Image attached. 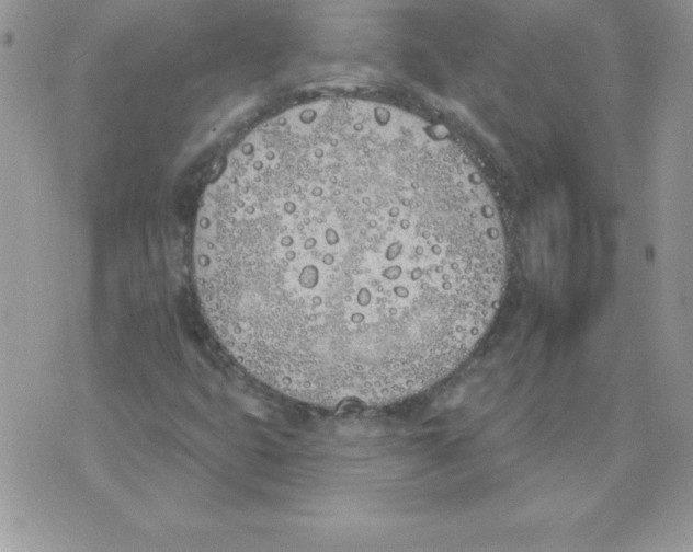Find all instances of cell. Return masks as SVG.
<instances>
[{"instance_id": "6da1fadb", "label": "cell", "mask_w": 693, "mask_h": 552, "mask_svg": "<svg viewBox=\"0 0 693 552\" xmlns=\"http://www.w3.org/2000/svg\"><path fill=\"white\" fill-rule=\"evenodd\" d=\"M194 275L209 326L255 379L318 406H380L472 354L507 260L434 154L373 118L283 113L207 187Z\"/></svg>"}]
</instances>
